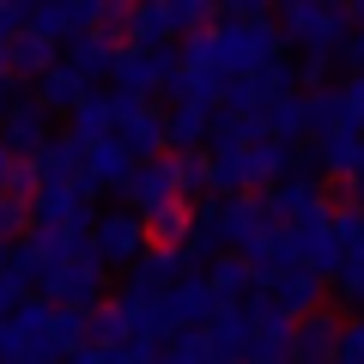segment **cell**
<instances>
[{
  "label": "cell",
  "instance_id": "4dcf8cb0",
  "mask_svg": "<svg viewBox=\"0 0 364 364\" xmlns=\"http://www.w3.org/2000/svg\"><path fill=\"white\" fill-rule=\"evenodd\" d=\"M31 188H37V182H31V164L13 158V152H0V195L6 200H31Z\"/></svg>",
  "mask_w": 364,
  "mask_h": 364
},
{
  "label": "cell",
  "instance_id": "277c9868",
  "mask_svg": "<svg viewBox=\"0 0 364 364\" xmlns=\"http://www.w3.org/2000/svg\"><path fill=\"white\" fill-rule=\"evenodd\" d=\"M273 31H279V43L298 49V61H334L346 31H352V18H346V6H310L304 0V6H279Z\"/></svg>",
  "mask_w": 364,
  "mask_h": 364
},
{
  "label": "cell",
  "instance_id": "8992f818",
  "mask_svg": "<svg viewBox=\"0 0 364 364\" xmlns=\"http://www.w3.org/2000/svg\"><path fill=\"white\" fill-rule=\"evenodd\" d=\"M109 104H116V134H109V140H116L134 164L164 158V109L146 104V97H122V91H109Z\"/></svg>",
  "mask_w": 364,
  "mask_h": 364
},
{
  "label": "cell",
  "instance_id": "cb8c5ba5",
  "mask_svg": "<svg viewBox=\"0 0 364 364\" xmlns=\"http://www.w3.org/2000/svg\"><path fill=\"white\" fill-rule=\"evenodd\" d=\"M85 91H91L85 79H79V73H67V67L55 61L49 73L37 79V91H31V97H37V109H43V116H55V109H61V116H73V104L85 97Z\"/></svg>",
  "mask_w": 364,
  "mask_h": 364
},
{
  "label": "cell",
  "instance_id": "4316f807",
  "mask_svg": "<svg viewBox=\"0 0 364 364\" xmlns=\"http://www.w3.org/2000/svg\"><path fill=\"white\" fill-rule=\"evenodd\" d=\"M182 273H188L182 249H158V243H146V249H140V261H134V279H140V286H152V291H170Z\"/></svg>",
  "mask_w": 364,
  "mask_h": 364
},
{
  "label": "cell",
  "instance_id": "d590c367",
  "mask_svg": "<svg viewBox=\"0 0 364 364\" xmlns=\"http://www.w3.org/2000/svg\"><path fill=\"white\" fill-rule=\"evenodd\" d=\"M340 358H346V364H364V316L340 328Z\"/></svg>",
  "mask_w": 364,
  "mask_h": 364
},
{
  "label": "cell",
  "instance_id": "83f0119b",
  "mask_svg": "<svg viewBox=\"0 0 364 364\" xmlns=\"http://www.w3.org/2000/svg\"><path fill=\"white\" fill-rule=\"evenodd\" d=\"M49 334H55V346H61V358L85 352V346H91V310H55Z\"/></svg>",
  "mask_w": 364,
  "mask_h": 364
},
{
  "label": "cell",
  "instance_id": "5bb4252c",
  "mask_svg": "<svg viewBox=\"0 0 364 364\" xmlns=\"http://www.w3.org/2000/svg\"><path fill=\"white\" fill-rule=\"evenodd\" d=\"M304 134L310 140H328V134H364V122L352 116V104L340 97V85L304 91Z\"/></svg>",
  "mask_w": 364,
  "mask_h": 364
},
{
  "label": "cell",
  "instance_id": "60d3db41",
  "mask_svg": "<svg viewBox=\"0 0 364 364\" xmlns=\"http://www.w3.org/2000/svg\"><path fill=\"white\" fill-rule=\"evenodd\" d=\"M352 195H358V200H352V207L364 213V176H352Z\"/></svg>",
  "mask_w": 364,
  "mask_h": 364
},
{
  "label": "cell",
  "instance_id": "9c48e42d",
  "mask_svg": "<svg viewBox=\"0 0 364 364\" xmlns=\"http://www.w3.org/2000/svg\"><path fill=\"white\" fill-rule=\"evenodd\" d=\"M170 200H182V176H176V158H146V164H134V176L122 182V207L134 213V219H152L158 207H170Z\"/></svg>",
  "mask_w": 364,
  "mask_h": 364
},
{
  "label": "cell",
  "instance_id": "603a6c76",
  "mask_svg": "<svg viewBox=\"0 0 364 364\" xmlns=\"http://www.w3.org/2000/svg\"><path fill=\"white\" fill-rule=\"evenodd\" d=\"M176 25H170V6H128V31H122V49H170Z\"/></svg>",
  "mask_w": 364,
  "mask_h": 364
},
{
  "label": "cell",
  "instance_id": "d6a6232c",
  "mask_svg": "<svg viewBox=\"0 0 364 364\" xmlns=\"http://www.w3.org/2000/svg\"><path fill=\"white\" fill-rule=\"evenodd\" d=\"M237 364H291V340H249Z\"/></svg>",
  "mask_w": 364,
  "mask_h": 364
},
{
  "label": "cell",
  "instance_id": "52a82bcc",
  "mask_svg": "<svg viewBox=\"0 0 364 364\" xmlns=\"http://www.w3.org/2000/svg\"><path fill=\"white\" fill-rule=\"evenodd\" d=\"M219 310L225 304L213 298L207 273H182L170 291H158V322H164V334H195V328H207Z\"/></svg>",
  "mask_w": 364,
  "mask_h": 364
},
{
  "label": "cell",
  "instance_id": "2e32d148",
  "mask_svg": "<svg viewBox=\"0 0 364 364\" xmlns=\"http://www.w3.org/2000/svg\"><path fill=\"white\" fill-rule=\"evenodd\" d=\"M116 55H122L116 43L91 37V31H85V37H73V43H61V67H67V73H79L91 91H97L109 73H116Z\"/></svg>",
  "mask_w": 364,
  "mask_h": 364
},
{
  "label": "cell",
  "instance_id": "f546056e",
  "mask_svg": "<svg viewBox=\"0 0 364 364\" xmlns=\"http://www.w3.org/2000/svg\"><path fill=\"white\" fill-rule=\"evenodd\" d=\"M176 158V176H182V200L195 207V195H207V152H170Z\"/></svg>",
  "mask_w": 364,
  "mask_h": 364
},
{
  "label": "cell",
  "instance_id": "ba28073f",
  "mask_svg": "<svg viewBox=\"0 0 364 364\" xmlns=\"http://www.w3.org/2000/svg\"><path fill=\"white\" fill-rule=\"evenodd\" d=\"M85 249H91V261H97V267H134V261H140V249H146V225L134 219L128 207H109V213H97Z\"/></svg>",
  "mask_w": 364,
  "mask_h": 364
},
{
  "label": "cell",
  "instance_id": "e575fe53",
  "mask_svg": "<svg viewBox=\"0 0 364 364\" xmlns=\"http://www.w3.org/2000/svg\"><path fill=\"white\" fill-rule=\"evenodd\" d=\"M25 298H31V286H25V279H18L13 267H0V316H13V310H18V304H25Z\"/></svg>",
  "mask_w": 364,
  "mask_h": 364
},
{
  "label": "cell",
  "instance_id": "44dd1931",
  "mask_svg": "<svg viewBox=\"0 0 364 364\" xmlns=\"http://www.w3.org/2000/svg\"><path fill=\"white\" fill-rule=\"evenodd\" d=\"M116 134V104H109V91H85L73 104V116H67V140L73 146H97Z\"/></svg>",
  "mask_w": 364,
  "mask_h": 364
},
{
  "label": "cell",
  "instance_id": "74e56055",
  "mask_svg": "<svg viewBox=\"0 0 364 364\" xmlns=\"http://www.w3.org/2000/svg\"><path fill=\"white\" fill-rule=\"evenodd\" d=\"M340 61H346L352 73H364V25L346 31V43H340Z\"/></svg>",
  "mask_w": 364,
  "mask_h": 364
},
{
  "label": "cell",
  "instance_id": "e0dca14e",
  "mask_svg": "<svg viewBox=\"0 0 364 364\" xmlns=\"http://www.w3.org/2000/svg\"><path fill=\"white\" fill-rule=\"evenodd\" d=\"M55 61H61V49H55L49 37H37V31H18V37L6 43V79H13V85H37Z\"/></svg>",
  "mask_w": 364,
  "mask_h": 364
},
{
  "label": "cell",
  "instance_id": "3957f363",
  "mask_svg": "<svg viewBox=\"0 0 364 364\" xmlns=\"http://www.w3.org/2000/svg\"><path fill=\"white\" fill-rule=\"evenodd\" d=\"M31 286L49 310H97L104 304V267L91 261V249H61V255H49V267Z\"/></svg>",
  "mask_w": 364,
  "mask_h": 364
},
{
  "label": "cell",
  "instance_id": "f35d334b",
  "mask_svg": "<svg viewBox=\"0 0 364 364\" xmlns=\"http://www.w3.org/2000/svg\"><path fill=\"white\" fill-rule=\"evenodd\" d=\"M340 97H346V104H352V116L364 122V73H352L346 85H340Z\"/></svg>",
  "mask_w": 364,
  "mask_h": 364
},
{
  "label": "cell",
  "instance_id": "f1b7e54d",
  "mask_svg": "<svg viewBox=\"0 0 364 364\" xmlns=\"http://www.w3.org/2000/svg\"><path fill=\"white\" fill-rule=\"evenodd\" d=\"M328 225H334L340 261H358L364 255V213L358 207H328Z\"/></svg>",
  "mask_w": 364,
  "mask_h": 364
},
{
  "label": "cell",
  "instance_id": "8d00e7d4",
  "mask_svg": "<svg viewBox=\"0 0 364 364\" xmlns=\"http://www.w3.org/2000/svg\"><path fill=\"white\" fill-rule=\"evenodd\" d=\"M25 13H31V6H13V0H0V43H13L18 31H25Z\"/></svg>",
  "mask_w": 364,
  "mask_h": 364
},
{
  "label": "cell",
  "instance_id": "7402d4cb",
  "mask_svg": "<svg viewBox=\"0 0 364 364\" xmlns=\"http://www.w3.org/2000/svg\"><path fill=\"white\" fill-rule=\"evenodd\" d=\"M31 182H37V188H73L79 182V146L73 140H49L31 158ZM37 188H31V195H37Z\"/></svg>",
  "mask_w": 364,
  "mask_h": 364
},
{
  "label": "cell",
  "instance_id": "b9f144b4",
  "mask_svg": "<svg viewBox=\"0 0 364 364\" xmlns=\"http://www.w3.org/2000/svg\"><path fill=\"white\" fill-rule=\"evenodd\" d=\"M0 267H6V249H0Z\"/></svg>",
  "mask_w": 364,
  "mask_h": 364
},
{
  "label": "cell",
  "instance_id": "7a4b0ae2",
  "mask_svg": "<svg viewBox=\"0 0 364 364\" xmlns=\"http://www.w3.org/2000/svg\"><path fill=\"white\" fill-rule=\"evenodd\" d=\"M91 225H97V207H91L85 188H37L31 195V237H37L49 255H61V249H85Z\"/></svg>",
  "mask_w": 364,
  "mask_h": 364
},
{
  "label": "cell",
  "instance_id": "d6986e66",
  "mask_svg": "<svg viewBox=\"0 0 364 364\" xmlns=\"http://www.w3.org/2000/svg\"><path fill=\"white\" fill-rule=\"evenodd\" d=\"M213 122H219L213 104H176L164 116V152H200L213 140Z\"/></svg>",
  "mask_w": 364,
  "mask_h": 364
},
{
  "label": "cell",
  "instance_id": "1f68e13d",
  "mask_svg": "<svg viewBox=\"0 0 364 364\" xmlns=\"http://www.w3.org/2000/svg\"><path fill=\"white\" fill-rule=\"evenodd\" d=\"M18 237H31V200H6L0 195V249H13Z\"/></svg>",
  "mask_w": 364,
  "mask_h": 364
},
{
  "label": "cell",
  "instance_id": "8fae6325",
  "mask_svg": "<svg viewBox=\"0 0 364 364\" xmlns=\"http://www.w3.org/2000/svg\"><path fill=\"white\" fill-rule=\"evenodd\" d=\"M261 213H267V225H279V231H298V225L322 219L328 213V195L316 188L310 176H291V182H273L267 195H255Z\"/></svg>",
  "mask_w": 364,
  "mask_h": 364
},
{
  "label": "cell",
  "instance_id": "d4e9b609",
  "mask_svg": "<svg viewBox=\"0 0 364 364\" xmlns=\"http://www.w3.org/2000/svg\"><path fill=\"white\" fill-rule=\"evenodd\" d=\"M316 170L322 176H358L364 170V134H328V140H316Z\"/></svg>",
  "mask_w": 364,
  "mask_h": 364
},
{
  "label": "cell",
  "instance_id": "6da1fadb",
  "mask_svg": "<svg viewBox=\"0 0 364 364\" xmlns=\"http://www.w3.org/2000/svg\"><path fill=\"white\" fill-rule=\"evenodd\" d=\"M188 49H195L219 79H249V73H261V67L279 61L286 43H279L273 18H243V25H225L219 18L207 37H188Z\"/></svg>",
  "mask_w": 364,
  "mask_h": 364
},
{
  "label": "cell",
  "instance_id": "ac0fdd59",
  "mask_svg": "<svg viewBox=\"0 0 364 364\" xmlns=\"http://www.w3.org/2000/svg\"><path fill=\"white\" fill-rule=\"evenodd\" d=\"M207 286H213V298L231 310V304H249V298H261V279H255V267H249L243 255H213L207 267Z\"/></svg>",
  "mask_w": 364,
  "mask_h": 364
},
{
  "label": "cell",
  "instance_id": "5b68a950",
  "mask_svg": "<svg viewBox=\"0 0 364 364\" xmlns=\"http://www.w3.org/2000/svg\"><path fill=\"white\" fill-rule=\"evenodd\" d=\"M49 140H55V122L37 109V97L0 85V152H13V158H25V164H31Z\"/></svg>",
  "mask_w": 364,
  "mask_h": 364
},
{
  "label": "cell",
  "instance_id": "4fadbf2b",
  "mask_svg": "<svg viewBox=\"0 0 364 364\" xmlns=\"http://www.w3.org/2000/svg\"><path fill=\"white\" fill-rule=\"evenodd\" d=\"M340 316L334 310H310L291 322V364H334L340 358Z\"/></svg>",
  "mask_w": 364,
  "mask_h": 364
},
{
  "label": "cell",
  "instance_id": "7c38bea8",
  "mask_svg": "<svg viewBox=\"0 0 364 364\" xmlns=\"http://www.w3.org/2000/svg\"><path fill=\"white\" fill-rule=\"evenodd\" d=\"M128 176H134V158L122 152L116 140L79 146V188H85V195H122Z\"/></svg>",
  "mask_w": 364,
  "mask_h": 364
},
{
  "label": "cell",
  "instance_id": "ffe728a7",
  "mask_svg": "<svg viewBox=\"0 0 364 364\" xmlns=\"http://www.w3.org/2000/svg\"><path fill=\"white\" fill-rule=\"evenodd\" d=\"M291 249H298V267H310L316 279L340 273V243H334L328 213H322V219H310V225H298V231H291Z\"/></svg>",
  "mask_w": 364,
  "mask_h": 364
},
{
  "label": "cell",
  "instance_id": "30bf717a",
  "mask_svg": "<svg viewBox=\"0 0 364 364\" xmlns=\"http://www.w3.org/2000/svg\"><path fill=\"white\" fill-rule=\"evenodd\" d=\"M170 73H176V49H122L109 85H116L122 97H146V104H152L158 91L170 85Z\"/></svg>",
  "mask_w": 364,
  "mask_h": 364
},
{
  "label": "cell",
  "instance_id": "ab89813d",
  "mask_svg": "<svg viewBox=\"0 0 364 364\" xmlns=\"http://www.w3.org/2000/svg\"><path fill=\"white\" fill-rule=\"evenodd\" d=\"M67 364H116V352H109V346H85V352H73Z\"/></svg>",
  "mask_w": 364,
  "mask_h": 364
},
{
  "label": "cell",
  "instance_id": "836d02e7",
  "mask_svg": "<svg viewBox=\"0 0 364 364\" xmlns=\"http://www.w3.org/2000/svg\"><path fill=\"white\" fill-rule=\"evenodd\" d=\"M334 291L346 304H364V255L358 261H340V273H334Z\"/></svg>",
  "mask_w": 364,
  "mask_h": 364
},
{
  "label": "cell",
  "instance_id": "484cf974",
  "mask_svg": "<svg viewBox=\"0 0 364 364\" xmlns=\"http://www.w3.org/2000/svg\"><path fill=\"white\" fill-rule=\"evenodd\" d=\"M140 225H146V243L182 249V243H188V231H195V207H188V200H170V207H158L152 219H140Z\"/></svg>",
  "mask_w": 364,
  "mask_h": 364
},
{
  "label": "cell",
  "instance_id": "9a60e30c",
  "mask_svg": "<svg viewBox=\"0 0 364 364\" xmlns=\"http://www.w3.org/2000/svg\"><path fill=\"white\" fill-rule=\"evenodd\" d=\"M261 298L273 304L279 316H310V310H322V279H316L310 267H286V273H273L267 286H261Z\"/></svg>",
  "mask_w": 364,
  "mask_h": 364
}]
</instances>
